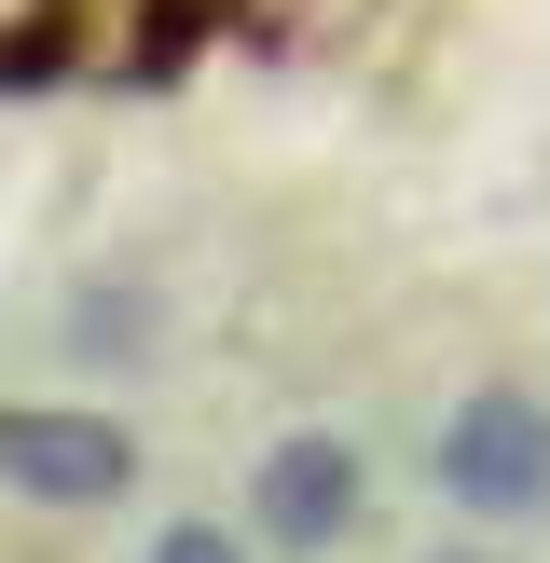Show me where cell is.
Segmentation results:
<instances>
[{
  "mask_svg": "<svg viewBox=\"0 0 550 563\" xmlns=\"http://www.w3.org/2000/svg\"><path fill=\"white\" fill-rule=\"evenodd\" d=\"M152 563H248V537H234V522H165Z\"/></svg>",
  "mask_w": 550,
  "mask_h": 563,
  "instance_id": "277c9868",
  "label": "cell"
},
{
  "mask_svg": "<svg viewBox=\"0 0 550 563\" xmlns=\"http://www.w3.org/2000/svg\"><path fill=\"white\" fill-rule=\"evenodd\" d=\"M0 495H28V509H124L138 495V427L124 412H0Z\"/></svg>",
  "mask_w": 550,
  "mask_h": 563,
  "instance_id": "7a4b0ae2",
  "label": "cell"
},
{
  "mask_svg": "<svg viewBox=\"0 0 550 563\" xmlns=\"http://www.w3.org/2000/svg\"><path fill=\"white\" fill-rule=\"evenodd\" d=\"M427 563H482V550H427Z\"/></svg>",
  "mask_w": 550,
  "mask_h": 563,
  "instance_id": "5b68a950",
  "label": "cell"
},
{
  "mask_svg": "<svg viewBox=\"0 0 550 563\" xmlns=\"http://www.w3.org/2000/svg\"><path fill=\"white\" fill-rule=\"evenodd\" d=\"M440 495L468 522H537L550 509V399L537 385H468L440 412Z\"/></svg>",
  "mask_w": 550,
  "mask_h": 563,
  "instance_id": "6da1fadb",
  "label": "cell"
},
{
  "mask_svg": "<svg viewBox=\"0 0 550 563\" xmlns=\"http://www.w3.org/2000/svg\"><path fill=\"white\" fill-rule=\"evenodd\" d=\"M358 509H372V467H358V440H330V427H289L262 467H248V522H262L275 550H330Z\"/></svg>",
  "mask_w": 550,
  "mask_h": 563,
  "instance_id": "3957f363",
  "label": "cell"
}]
</instances>
